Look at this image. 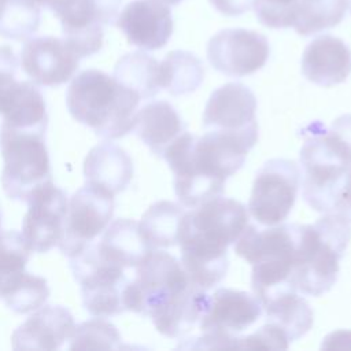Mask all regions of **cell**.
<instances>
[{"label": "cell", "instance_id": "9", "mask_svg": "<svg viewBox=\"0 0 351 351\" xmlns=\"http://www.w3.org/2000/svg\"><path fill=\"white\" fill-rule=\"evenodd\" d=\"M70 267L81 284L82 304L90 315L107 318L126 311L125 292L130 280L122 267L99 261L92 243L70 258Z\"/></svg>", "mask_w": 351, "mask_h": 351}, {"label": "cell", "instance_id": "1", "mask_svg": "<svg viewBox=\"0 0 351 351\" xmlns=\"http://www.w3.org/2000/svg\"><path fill=\"white\" fill-rule=\"evenodd\" d=\"M247 225V207L221 195L185 211L178 236L180 262L193 287L207 292L222 281L229 266L228 247Z\"/></svg>", "mask_w": 351, "mask_h": 351}, {"label": "cell", "instance_id": "13", "mask_svg": "<svg viewBox=\"0 0 351 351\" xmlns=\"http://www.w3.org/2000/svg\"><path fill=\"white\" fill-rule=\"evenodd\" d=\"M203 128L239 136L254 147L258 141V121L252 90L240 82L215 89L203 112Z\"/></svg>", "mask_w": 351, "mask_h": 351}, {"label": "cell", "instance_id": "37", "mask_svg": "<svg viewBox=\"0 0 351 351\" xmlns=\"http://www.w3.org/2000/svg\"><path fill=\"white\" fill-rule=\"evenodd\" d=\"M30 1H33L34 4H37V5H45V7H49V8H55V7H58L63 0H30Z\"/></svg>", "mask_w": 351, "mask_h": 351}, {"label": "cell", "instance_id": "28", "mask_svg": "<svg viewBox=\"0 0 351 351\" xmlns=\"http://www.w3.org/2000/svg\"><path fill=\"white\" fill-rule=\"evenodd\" d=\"M348 10V0H296L292 27L300 36H311L339 25Z\"/></svg>", "mask_w": 351, "mask_h": 351}, {"label": "cell", "instance_id": "34", "mask_svg": "<svg viewBox=\"0 0 351 351\" xmlns=\"http://www.w3.org/2000/svg\"><path fill=\"white\" fill-rule=\"evenodd\" d=\"M291 341L287 333L273 322L266 321L265 325L258 328L255 332L240 336L236 343V348H271V350H287Z\"/></svg>", "mask_w": 351, "mask_h": 351}, {"label": "cell", "instance_id": "26", "mask_svg": "<svg viewBox=\"0 0 351 351\" xmlns=\"http://www.w3.org/2000/svg\"><path fill=\"white\" fill-rule=\"evenodd\" d=\"M185 210L169 200L154 203L138 222L143 237L151 250L169 248L178 244L180 226Z\"/></svg>", "mask_w": 351, "mask_h": 351}, {"label": "cell", "instance_id": "20", "mask_svg": "<svg viewBox=\"0 0 351 351\" xmlns=\"http://www.w3.org/2000/svg\"><path fill=\"white\" fill-rule=\"evenodd\" d=\"M99 261L118 267H137L152 251L133 219L119 218L106 228L99 243H92Z\"/></svg>", "mask_w": 351, "mask_h": 351}, {"label": "cell", "instance_id": "7", "mask_svg": "<svg viewBox=\"0 0 351 351\" xmlns=\"http://www.w3.org/2000/svg\"><path fill=\"white\" fill-rule=\"evenodd\" d=\"M263 315L255 295L232 288H218L208 296L206 311L199 322L200 337L188 339L182 348H236L240 333Z\"/></svg>", "mask_w": 351, "mask_h": 351}, {"label": "cell", "instance_id": "31", "mask_svg": "<svg viewBox=\"0 0 351 351\" xmlns=\"http://www.w3.org/2000/svg\"><path fill=\"white\" fill-rule=\"evenodd\" d=\"M30 252L22 233L15 230L0 233V298L8 285L25 271Z\"/></svg>", "mask_w": 351, "mask_h": 351}, {"label": "cell", "instance_id": "2", "mask_svg": "<svg viewBox=\"0 0 351 351\" xmlns=\"http://www.w3.org/2000/svg\"><path fill=\"white\" fill-rule=\"evenodd\" d=\"M252 148L239 136L206 130L203 136L184 132L165 151L174 174V191L184 207L193 208L219 196L225 182L239 171Z\"/></svg>", "mask_w": 351, "mask_h": 351}, {"label": "cell", "instance_id": "39", "mask_svg": "<svg viewBox=\"0 0 351 351\" xmlns=\"http://www.w3.org/2000/svg\"><path fill=\"white\" fill-rule=\"evenodd\" d=\"M5 4H7V0H0V15H1V12H3Z\"/></svg>", "mask_w": 351, "mask_h": 351}, {"label": "cell", "instance_id": "8", "mask_svg": "<svg viewBox=\"0 0 351 351\" xmlns=\"http://www.w3.org/2000/svg\"><path fill=\"white\" fill-rule=\"evenodd\" d=\"M192 284L176 256L152 250L137 266L125 292L126 310L154 317L174 303Z\"/></svg>", "mask_w": 351, "mask_h": 351}, {"label": "cell", "instance_id": "16", "mask_svg": "<svg viewBox=\"0 0 351 351\" xmlns=\"http://www.w3.org/2000/svg\"><path fill=\"white\" fill-rule=\"evenodd\" d=\"M80 58L69 44L56 37H36L25 43L21 66L36 85L56 86L71 80Z\"/></svg>", "mask_w": 351, "mask_h": 351}, {"label": "cell", "instance_id": "10", "mask_svg": "<svg viewBox=\"0 0 351 351\" xmlns=\"http://www.w3.org/2000/svg\"><path fill=\"white\" fill-rule=\"evenodd\" d=\"M300 185V167L282 158L267 160L256 173L248 211L258 223L273 226L281 223L291 213Z\"/></svg>", "mask_w": 351, "mask_h": 351}, {"label": "cell", "instance_id": "38", "mask_svg": "<svg viewBox=\"0 0 351 351\" xmlns=\"http://www.w3.org/2000/svg\"><path fill=\"white\" fill-rule=\"evenodd\" d=\"M160 1H163V3L167 4V5H176V4L181 3L182 0H160Z\"/></svg>", "mask_w": 351, "mask_h": 351}, {"label": "cell", "instance_id": "40", "mask_svg": "<svg viewBox=\"0 0 351 351\" xmlns=\"http://www.w3.org/2000/svg\"><path fill=\"white\" fill-rule=\"evenodd\" d=\"M0 226H1V210H0Z\"/></svg>", "mask_w": 351, "mask_h": 351}, {"label": "cell", "instance_id": "32", "mask_svg": "<svg viewBox=\"0 0 351 351\" xmlns=\"http://www.w3.org/2000/svg\"><path fill=\"white\" fill-rule=\"evenodd\" d=\"M70 340V350H111L121 347L119 332L101 317L75 326Z\"/></svg>", "mask_w": 351, "mask_h": 351}, {"label": "cell", "instance_id": "29", "mask_svg": "<svg viewBox=\"0 0 351 351\" xmlns=\"http://www.w3.org/2000/svg\"><path fill=\"white\" fill-rule=\"evenodd\" d=\"M49 296L45 278L30 273H21L3 292L5 304L15 313L27 314L44 306Z\"/></svg>", "mask_w": 351, "mask_h": 351}, {"label": "cell", "instance_id": "17", "mask_svg": "<svg viewBox=\"0 0 351 351\" xmlns=\"http://www.w3.org/2000/svg\"><path fill=\"white\" fill-rule=\"evenodd\" d=\"M117 26L132 45L145 51L163 48L174 29L171 11L160 0L130 1L118 15Z\"/></svg>", "mask_w": 351, "mask_h": 351}, {"label": "cell", "instance_id": "23", "mask_svg": "<svg viewBox=\"0 0 351 351\" xmlns=\"http://www.w3.org/2000/svg\"><path fill=\"white\" fill-rule=\"evenodd\" d=\"M3 123L21 129H47V107L41 92L34 84L16 81L5 99L3 108Z\"/></svg>", "mask_w": 351, "mask_h": 351}, {"label": "cell", "instance_id": "22", "mask_svg": "<svg viewBox=\"0 0 351 351\" xmlns=\"http://www.w3.org/2000/svg\"><path fill=\"white\" fill-rule=\"evenodd\" d=\"M133 130L154 155L162 158L167 147L186 132V123L169 101L154 100L136 112Z\"/></svg>", "mask_w": 351, "mask_h": 351}, {"label": "cell", "instance_id": "36", "mask_svg": "<svg viewBox=\"0 0 351 351\" xmlns=\"http://www.w3.org/2000/svg\"><path fill=\"white\" fill-rule=\"evenodd\" d=\"M335 211L340 213L351 223V165L348 167Z\"/></svg>", "mask_w": 351, "mask_h": 351}, {"label": "cell", "instance_id": "14", "mask_svg": "<svg viewBox=\"0 0 351 351\" xmlns=\"http://www.w3.org/2000/svg\"><path fill=\"white\" fill-rule=\"evenodd\" d=\"M270 55L266 36L247 29H225L207 44L210 64L228 77H245L261 70Z\"/></svg>", "mask_w": 351, "mask_h": 351}, {"label": "cell", "instance_id": "15", "mask_svg": "<svg viewBox=\"0 0 351 351\" xmlns=\"http://www.w3.org/2000/svg\"><path fill=\"white\" fill-rule=\"evenodd\" d=\"M22 236L32 252H47L59 244L67 215L66 193L53 181L38 188L26 202Z\"/></svg>", "mask_w": 351, "mask_h": 351}, {"label": "cell", "instance_id": "30", "mask_svg": "<svg viewBox=\"0 0 351 351\" xmlns=\"http://www.w3.org/2000/svg\"><path fill=\"white\" fill-rule=\"evenodd\" d=\"M40 25V8L30 0H7L0 15V34L12 40L29 38Z\"/></svg>", "mask_w": 351, "mask_h": 351}, {"label": "cell", "instance_id": "4", "mask_svg": "<svg viewBox=\"0 0 351 351\" xmlns=\"http://www.w3.org/2000/svg\"><path fill=\"white\" fill-rule=\"evenodd\" d=\"M351 240V223L337 211L325 213L314 225H300L293 269L299 292L321 296L337 281L340 259Z\"/></svg>", "mask_w": 351, "mask_h": 351}, {"label": "cell", "instance_id": "19", "mask_svg": "<svg viewBox=\"0 0 351 351\" xmlns=\"http://www.w3.org/2000/svg\"><path fill=\"white\" fill-rule=\"evenodd\" d=\"M350 73L351 51L335 36L315 37L302 55V74L315 85L329 88L341 84Z\"/></svg>", "mask_w": 351, "mask_h": 351}, {"label": "cell", "instance_id": "6", "mask_svg": "<svg viewBox=\"0 0 351 351\" xmlns=\"http://www.w3.org/2000/svg\"><path fill=\"white\" fill-rule=\"evenodd\" d=\"M45 132L1 123L0 149L4 160L1 184L10 199L27 202L43 185L52 181Z\"/></svg>", "mask_w": 351, "mask_h": 351}, {"label": "cell", "instance_id": "33", "mask_svg": "<svg viewBox=\"0 0 351 351\" xmlns=\"http://www.w3.org/2000/svg\"><path fill=\"white\" fill-rule=\"evenodd\" d=\"M296 0H254L252 8L256 19L271 29L292 26L293 7Z\"/></svg>", "mask_w": 351, "mask_h": 351}, {"label": "cell", "instance_id": "27", "mask_svg": "<svg viewBox=\"0 0 351 351\" xmlns=\"http://www.w3.org/2000/svg\"><path fill=\"white\" fill-rule=\"evenodd\" d=\"M160 88L173 96L196 90L204 78L202 60L188 51H171L159 63Z\"/></svg>", "mask_w": 351, "mask_h": 351}, {"label": "cell", "instance_id": "24", "mask_svg": "<svg viewBox=\"0 0 351 351\" xmlns=\"http://www.w3.org/2000/svg\"><path fill=\"white\" fill-rule=\"evenodd\" d=\"M296 292L295 289L282 291L261 304L266 321L280 326L291 343L310 330L314 317L307 300Z\"/></svg>", "mask_w": 351, "mask_h": 351}, {"label": "cell", "instance_id": "41", "mask_svg": "<svg viewBox=\"0 0 351 351\" xmlns=\"http://www.w3.org/2000/svg\"><path fill=\"white\" fill-rule=\"evenodd\" d=\"M350 8H351V3H350Z\"/></svg>", "mask_w": 351, "mask_h": 351}, {"label": "cell", "instance_id": "12", "mask_svg": "<svg viewBox=\"0 0 351 351\" xmlns=\"http://www.w3.org/2000/svg\"><path fill=\"white\" fill-rule=\"evenodd\" d=\"M122 0H63L53 8L64 34V41L85 58L96 53L103 45V26L118 16Z\"/></svg>", "mask_w": 351, "mask_h": 351}, {"label": "cell", "instance_id": "25", "mask_svg": "<svg viewBox=\"0 0 351 351\" xmlns=\"http://www.w3.org/2000/svg\"><path fill=\"white\" fill-rule=\"evenodd\" d=\"M112 77L122 86L137 93L141 100L152 99L162 90L159 62L141 51L123 55L117 62Z\"/></svg>", "mask_w": 351, "mask_h": 351}, {"label": "cell", "instance_id": "35", "mask_svg": "<svg viewBox=\"0 0 351 351\" xmlns=\"http://www.w3.org/2000/svg\"><path fill=\"white\" fill-rule=\"evenodd\" d=\"M211 5L226 16H237L252 8L254 0H208Z\"/></svg>", "mask_w": 351, "mask_h": 351}, {"label": "cell", "instance_id": "18", "mask_svg": "<svg viewBox=\"0 0 351 351\" xmlns=\"http://www.w3.org/2000/svg\"><path fill=\"white\" fill-rule=\"evenodd\" d=\"M75 322L63 306H41L15 329L11 336L14 350H58L71 337Z\"/></svg>", "mask_w": 351, "mask_h": 351}, {"label": "cell", "instance_id": "3", "mask_svg": "<svg viewBox=\"0 0 351 351\" xmlns=\"http://www.w3.org/2000/svg\"><path fill=\"white\" fill-rule=\"evenodd\" d=\"M140 100L112 75L96 69L77 74L66 93L73 118L107 140L121 138L133 130Z\"/></svg>", "mask_w": 351, "mask_h": 351}, {"label": "cell", "instance_id": "21", "mask_svg": "<svg viewBox=\"0 0 351 351\" xmlns=\"http://www.w3.org/2000/svg\"><path fill=\"white\" fill-rule=\"evenodd\" d=\"M86 184L101 188L114 196L128 188L133 177V162L119 145L106 141L93 147L84 162Z\"/></svg>", "mask_w": 351, "mask_h": 351}, {"label": "cell", "instance_id": "5", "mask_svg": "<svg viewBox=\"0 0 351 351\" xmlns=\"http://www.w3.org/2000/svg\"><path fill=\"white\" fill-rule=\"evenodd\" d=\"M299 160L306 203L319 213L335 211L351 165L350 149L329 129L313 128L300 148Z\"/></svg>", "mask_w": 351, "mask_h": 351}, {"label": "cell", "instance_id": "11", "mask_svg": "<svg viewBox=\"0 0 351 351\" xmlns=\"http://www.w3.org/2000/svg\"><path fill=\"white\" fill-rule=\"evenodd\" d=\"M112 213V193L89 184L80 188L69 200L60 251L69 258L77 255L106 230Z\"/></svg>", "mask_w": 351, "mask_h": 351}]
</instances>
